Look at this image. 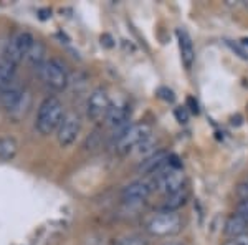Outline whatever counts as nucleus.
Returning a JSON list of instances; mask_svg holds the SVG:
<instances>
[{
  "label": "nucleus",
  "instance_id": "39448f33",
  "mask_svg": "<svg viewBox=\"0 0 248 245\" xmlns=\"http://www.w3.org/2000/svg\"><path fill=\"white\" fill-rule=\"evenodd\" d=\"M182 230V219L175 212H159L146 222V232L151 237H170Z\"/></svg>",
  "mask_w": 248,
  "mask_h": 245
},
{
  "label": "nucleus",
  "instance_id": "f8f14e48",
  "mask_svg": "<svg viewBox=\"0 0 248 245\" xmlns=\"http://www.w3.org/2000/svg\"><path fill=\"white\" fill-rule=\"evenodd\" d=\"M131 118V104L127 101H119V103H113L111 104V110L106 116V124L113 130H126L129 124Z\"/></svg>",
  "mask_w": 248,
  "mask_h": 245
},
{
  "label": "nucleus",
  "instance_id": "0eeeda50",
  "mask_svg": "<svg viewBox=\"0 0 248 245\" xmlns=\"http://www.w3.org/2000/svg\"><path fill=\"white\" fill-rule=\"evenodd\" d=\"M0 104H2V108L7 113L20 116L29 110L27 106L30 104V93L25 88L18 86L15 83V85H12L10 88H7L5 91L0 93Z\"/></svg>",
  "mask_w": 248,
  "mask_h": 245
},
{
  "label": "nucleus",
  "instance_id": "423d86ee",
  "mask_svg": "<svg viewBox=\"0 0 248 245\" xmlns=\"http://www.w3.org/2000/svg\"><path fill=\"white\" fill-rule=\"evenodd\" d=\"M35 43V37L27 30H18L9 38L5 45V51H3V58L18 66L23 60H27L31 45Z\"/></svg>",
  "mask_w": 248,
  "mask_h": 245
},
{
  "label": "nucleus",
  "instance_id": "393cba45",
  "mask_svg": "<svg viewBox=\"0 0 248 245\" xmlns=\"http://www.w3.org/2000/svg\"><path fill=\"white\" fill-rule=\"evenodd\" d=\"M240 245H248V235H243V237H240V239H235Z\"/></svg>",
  "mask_w": 248,
  "mask_h": 245
},
{
  "label": "nucleus",
  "instance_id": "aec40b11",
  "mask_svg": "<svg viewBox=\"0 0 248 245\" xmlns=\"http://www.w3.org/2000/svg\"><path fill=\"white\" fill-rule=\"evenodd\" d=\"M157 95H159V98H162L164 101H167V103H174V99H175L174 91H172L170 88H167V86H161V88H159Z\"/></svg>",
  "mask_w": 248,
  "mask_h": 245
},
{
  "label": "nucleus",
  "instance_id": "b1692460",
  "mask_svg": "<svg viewBox=\"0 0 248 245\" xmlns=\"http://www.w3.org/2000/svg\"><path fill=\"white\" fill-rule=\"evenodd\" d=\"M190 104H192V108H190V111L192 113H199V106H197V101H194V98H189L187 99Z\"/></svg>",
  "mask_w": 248,
  "mask_h": 245
},
{
  "label": "nucleus",
  "instance_id": "20e7f679",
  "mask_svg": "<svg viewBox=\"0 0 248 245\" xmlns=\"http://www.w3.org/2000/svg\"><path fill=\"white\" fill-rule=\"evenodd\" d=\"M38 76L43 85L50 88L51 91L66 90L68 83H70V71L60 58H48L38 70Z\"/></svg>",
  "mask_w": 248,
  "mask_h": 245
},
{
  "label": "nucleus",
  "instance_id": "4468645a",
  "mask_svg": "<svg viewBox=\"0 0 248 245\" xmlns=\"http://www.w3.org/2000/svg\"><path fill=\"white\" fill-rule=\"evenodd\" d=\"M46 45L42 40H35V43L31 45L29 55H27V63L33 68V70H40L43 66V63L46 62Z\"/></svg>",
  "mask_w": 248,
  "mask_h": 245
},
{
  "label": "nucleus",
  "instance_id": "9b49d317",
  "mask_svg": "<svg viewBox=\"0 0 248 245\" xmlns=\"http://www.w3.org/2000/svg\"><path fill=\"white\" fill-rule=\"evenodd\" d=\"M172 159H174V154H170L167 149H159L153 152L151 156H147L146 159H142L138 171L146 176V178H154L155 174H159L161 171L170 166Z\"/></svg>",
  "mask_w": 248,
  "mask_h": 245
},
{
  "label": "nucleus",
  "instance_id": "f3484780",
  "mask_svg": "<svg viewBox=\"0 0 248 245\" xmlns=\"http://www.w3.org/2000/svg\"><path fill=\"white\" fill-rule=\"evenodd\" d=\"M248 232V222L243 217H240L238 214H233L227 219L225 222V234L230 237H235V239H240V237L247 235Z\"/></svg>",
  "mask_w": 248,
  "mask_h": 245
},
{
  "label": "nucleus",
  "instance_id": "ddd939ff",
  "mask_svg": "<svg viewBox=\"0 0 248 245\" xmlns=\"http://www.w3.org/2000/svg\"><path fill=\"white\" fill-rule=\"evenodd\" d=\"M177 35V43H179V51H181V60L184 68L190 70L195 63V47L192 42V37L186 29H177L175 32Z\"/></svg>",
  "mask_w": 248,
  "mask_h": 245
},
{
  "label": "nucleus",
  "instance_id": "2eb2a0df",
  "mask_svg": "<svg viewBox=\"0 0 248 245\" xmlns=\"http://www.w3.org/2000/svg\"><path fill=\"white\" fill-rule=\"evenodd\" d=\"M17 68L9 60L0 58V93L5 91L7 88L15 85V78H17Z\"/></svg>",
  "mask_w": 248,
  "mask_h": 245
},
{
  "label": "nucleus",
  "instance_id": "4be33fe9",
  "mask_svg": "<svg viewBox=\"0 0 248 245\" xmlns=\"http://www.w3.org/2000/svg\"><path fill=\"white\" fill-rule=\"evenodd\" d=\"M237 214L248 222V200H240L237 206Z\"/></svg>",
  "mask_w": 248,
  "mask_h": 245
},
{
  "label": "nucleus",
  "instance_id": "412c9836",
  "mask_svg": "<svg viewBox=\"0 0 248 245\" xmlns=\"http://www.w3.org/2000/svg\"><path fill=\"white\" fill-rule=\"evenodd\" d=\"M175 118H177L179 123H187V121H189V111H187V106L175 108Z\"/></svg>",
  "mask_w": 248,
  "mask_h": 245
},
{
  "label": "nucleus",
  "instance_id": "6ab92c4d",
  "mask_svg": "<svg viewBox=\"0 0 248 245\" xmlns=\"http://www.w3.org/2000/svg\"><path fill=\"white\" fill-rule=\"evenodd\" d=\"M113 245H151V240L142 234H126L118 237Z\"/></svg>",
  "mask_w": 248,
  "mask_h": 245
},
{
  "label": "nucleus",
  "instance_id": "7ed1b4c3",
  "mask_svg": "<svg viewBox=\"0 0 248 245\" xmlns=\"http://www.w3.org/2000/svg\"><path fill=\"white\" fill-rule=\"evenodd\" d=\"M153 136V126L147 123H134L123 130L116 138V151L119 154H129Z\"/></svg>",
  "mask_w": 248,
  "mask_h": 245
},
{
  "label": "nucleus",
  "instance_id": "6e6552de",
  "mask_svg": "<svg viewBox=\"0 0 248 245\" xmlns=\"http://www.w3.org/2000/svg\"><path fill=\"white\" fill-rule=\"evenodd\" d=\"M111 96L108 93L106 88L98 86L94 88L93 91L88 96V101H86V114L91 121L99 123V121H105L108 113L111 110Z\"/></svg>",
  "mask_w": 248,
  "mask_h": 245
},
{
  "label": "nucleus",
  "instance_id": "f257e3e1",
  "mask_svg": "<svg viewBox=\"0 0 248 245\" xmlns=\"http://www.w3.org/2000/svg\"><path fill=\"white\" fill-rule=\"evenodd\" d=\"M65 114V106H63L62 99L57 96H46L38 104L37 116H35V130L42 136L53 134L60 128Z\"/></svg>",
  "mask_w": 248,
  "mask_h": 245
},
{
  "label": "nucleus",
  "instance_id": "1a4fd4ad",
  "mask_svg": "<svg viewBox=\"0 0 248 245\" xmlns=\"http://www.w3.org/2000/svg\"><path fill=\"white\" fill-rule=\"evenodd\" d=\"M155 191L153 178H142L136 179L133 182H129L127 186L123 187L121 191V199L126 204H139L144 202L151 194Z\"/></svg>",
  "mask_w": 248,
  "mask_h": 245
},
{
  "label": "nucleus",
  "instance_id": "dca6fc26",
  "mask_svg": "<svg viewBox=\"0 0 248 245\" xmlns=\"http://www.w3.org/2000/svg\"><path fill=\"white\" fill-rule=\"evenodd\" d=\"M18 141L14 136H0V161L10 163L18 154Z\"/></svg>",
  "mask_w": 248,
  "mask_h": 245
},
{
  "label": "nucleus",
  "instance_id": "5701e85b",
  "mask_svg": "<svg viewBox=\"0 0 248 245\" xmlns=\"http://www.w3.org/2000/svg\"><path fill=\"white\" fill-rule=\"evenodd\" d=\"M237 196L240 197V200H248V182L238 184V187H237Z\"/></svg>",
  "mask_w": 248,
  "mask_h": 245
},
{
  "label": "nucleus",
  "instance_id": "a211bd4d",
  "mask_svg": "<svg viewBox=\"0 0 248 245\" xmlns=\"http://www.w3.org/2000/svg\"><path fill=\"white\" fill-rule=\"evenodd\" d=\"M187 200H189V192H187V189L177 192V194L167 196L162 204V212H177L179 209L186 206Z\"/></svg>",
  "mask_w": 248,
  "mask_h": 245
},
{
  "label": "nucleus",
  "instance_id": "9d476101",
  "mask_svg": "<svg viewBox=\"0 0 248 245\" xmlns=\"http://www.w3.org/2000/svg\"><path fill=\"white\" fill-rule=\"evenodd\" d=\"M57 141L62 147H70L78 141L81 134V119L77 113H66L57 130Z\"/></svg>",
  "mask_w": 248,
  "mask_h": 245
},
{
  "label": "nucleus",
  "instance_id": "f03ea898",
  "mask_svg": "<svg viewBox=\"0 0 248 245\" xmlns=\"http://www.w3.org/2000/svg\"><path fill=\"white\" fill-rule=\"evenodd\" d=\"M177 161L179 159L174 156L170 166L166 167V169L161 171L159 174H155L153 178L155 191H159L161 194L166 196V197L184 191L187 186V178L182 171V164L177 163Z\"/></svg>",
  "mask_w": 248,
  "mask_h": 245
},
{
  "label": "nucleus",
  "instance_id": "bb28decb",
  "mask_svg": "<svg viewBox=\"0 0 248 245\" xmlns=\"http://www.w3.org/2000/svg\"><path fill=\"white\" fill-rule=\"evenodd\" d=\"M164 245H182V244H177V242H167V244H164Z\"/></svg>",
  "mask_w": 248,
  "mask_h": 245
},
{
  "label": "nucleus",
  "instance_id": "a878e982",
  "mask_svg": "<svg viewBox=\"0 0 248 245\" xmlns=\"http://www.w3.org/2000/svg\"><path fill=\"white\" fill-rule=\"evenodd\" d=\"M222 245H240L237 240H227V242H223Z\"/></svg>",
  "mask_w": 248,
  "mask_h": 245
}]
</instances>
